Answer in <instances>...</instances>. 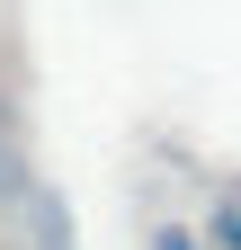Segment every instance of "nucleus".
Instances as JSON below:
<instances>
[{"label": "nucleus", "instance_id": "f03ea898", "mask_svg": "<svg viewBox=\"0 0 241 250\" xmlns=\"http://www.w3.org/2000/svg\"><path fill=\"white\" fill-rule=\"evenodd\" d=\"M152 250H197V241L179 232V224H161V232H152Z\"/></svg>", "mask_w": 241, "mask_h": 250}, {"label": "nucleus", "instance_id": "f257e3e1", "mask_svg": "<svg viewBox=\"0 0 241 250\" xmlns=\"http://www.w3.org/2000/svg\"><path fill=\"white\" fill-rule=\"evenodd\" d=\"M0 206H27V152L9 125H0Z\"/></svg>", "mask_w": 241, "mask_h": 250}]
</instances>
